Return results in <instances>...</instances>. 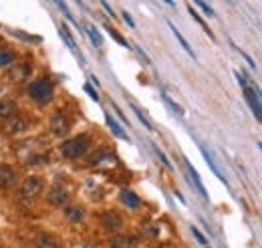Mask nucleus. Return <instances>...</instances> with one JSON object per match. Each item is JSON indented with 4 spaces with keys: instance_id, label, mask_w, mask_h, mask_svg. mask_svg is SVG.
I'll use <instances>...</instances> for the list:
<instances>
[{
    "instance_id": "f3484780",
    "label": "nucleus",
    "mask_w": 262,
    "mask_h": 248,
    "mask_svg": "<svg viewBox=\"0 0 262 248\" xmlns=\"http://www.w3.org/2000/svg\"><path fill=\"white\" fill-rule=\"evenodd\" d=\"M105 121H107L109 129H111V131H113L117 137H121V139L129 141V135H127V131H125V129H123V127H121V125H119V123H117V121H115V119H113L109 113H105Z\"/></svg>"
},
{
    "instance_id": "473e14b6",
    "label": "nucleus",
    "mask_w": 262,
    "mask_h": 248,
    "mask_svg": "<svg viewBox=\"0 0 262 248\" xmlns=\"http://www.w3.org/2000/svg\"><path fill=\"white\" fill-rule=\"evenodd\" d=\"M44 162H46V156H38V154H36V156H30V158H28V164H44Z\"/></svg>"
},
{
    "instance_id": "a878e982",
    "label": "nucleus",
    "mask_w": 262,
    "mask_h": 248,
    "mask_svg": "<svg viewBox=\"0 0 262 248\" xmlns=\"http://www.w3.org/2000/svg\"><path fill=\"white\" fill-rule=\"evenodd\" d=\"M131 109H133V113L137 115V119H139V121L143 123V127H145V129H153V125H151V123H149V119H147V117H145V115L141 113V109H139V107H135V105H133Z\"/></svg>"
},
{
    "instance_id": "4be33fe9",
    "label": "nucleus",
    "mask_w": 262,
    "mask_h": 248,
    "mask_svg": "<svg viewBox=\"0 0 262 248\" xmlns=\"http://www.w3.org/2000/svg\"><path fill=\"white\" fill-rule=\"evenodd\" d=\"M85 28H87V34H89V38L93 40V44H95V46H103V38H101L99 30H97L93 24H87Z\"/></svg>"
},
{
    "instance_id": "1a4fd4ad",
    "label": "nucleus",
    "mask_w": 262,
    "mask_h": 248,
    "mask_svg": "<svg viewBox=\"0 0 262 248\" xmlns=\"http://www.w3.org/2000/svg\"><path fill=\"white\" fill-rule=\"evenodd\" d=\"M16 182V170L8 164H0V188H10Z\"/></svg>"
},
{
    "instance_id": "b1692460",
    "label": "nucleus",
    "mask_w": 262,
    "mask_h": 248,
    "mask_svg": "<svg viewBox=\"0 0 262 248\" xmlns=\"http://www.w3.org/2000/svg\"><path fill=\"white\" fill-rule=\"evenodd\" d=\"M190 14H192V16H194V18L198 20V24H200V26H202V28H204V30L208 32V36H210V38H214V32H212V30H210V28H208V24H206V22L202 20V16H200V14H198V12H196V10L192 8V6H190Z\"/></svg>"
},
{
    "instance_id": "9d476101",
    "label": "nucleus",
    "mask_w": 262,
    "mask_h": 248,
    "mask_svg": "<svg viewBox=\"0 0 262 248\" xmlns=\"http://www.w3.org/2000/svg\"><path fill=\"white\" fill-rule=\"evenodd\" d=\"M34 246L36 248H61V242L57 240V236H52L48 232H40L34 238Z\"/></svg>"
},
{
    "instance_id": "ddd939ff",
    "label": "nucleus",
    "mask_w": 262,
    "mask_h": 248,
    "mask_svg": "<svg viewBox=\"0 0 262 248\" xmlns=\"http://www.w3.org/2000/svg\"><path fill=\"white\" fill-rule=\"evenodd\" d=\"M184 166H186V170H188V174H190V180L194 182V186H196V188H198V192L202 194V198H206V200H208V192H206V188H204V184H202V180H200L198 172L194 170V166H192L188 160H184Z\"/></svg>"
},
{
    "instance_id": "2f4dec72",
    "label": "nucleus",
    "mask_w": 262,
    "mask_h": 248,
    "mask_svg": "<svg viewBox=\"0 0 262 248\" xmlns=\"http://www.w3.org/2000/svg\"><path fill=\"white\" fill-rule=\"evenodd\" d=\"M57 6H59V8H61V10H63V12H65V16H67V18H69V20H71V22H73V24H77V20H75V18H73V14H71V12H69V8H67V6H65V4H63V2H57Z\"/></svg>"
},
{
    "instance_id": "a211bd4d",
    "label": "nucleus",
    "mask_w": 262,
    "mask_h": 248,
    "mask_svg": "<svg viewBox=\"0 0 262 248\" xmlns=\"http://www.w3.org/2000/svg\"><path fill=\"white\" fill-rule=\"evenodd\" d=\"M14 115H16V103L10 101V99H2V101H0V117L8 119Z\"/></svg>"
},
{
    "instance_id": "f03ea898",
    "label": "nucleus",
    "mask_w": 262,
    "mask_h": 248,
    "mask_svg": "<svg viewBox=\"0 0 262 248\" xmlns=\"http://www.w3.org/2000/svg\"><path fill=\"white\" fill-rule=\"evenodd\" d=\"M26 93H28L30 99H34L36 103H48L50 99H52V85H50V81L40 79V81L30 83L28 89H26Z\"/></svg>"
},
{
    "instance_id": "c756f323",
    "label": "nucleus",
    "mask_w": 262,
    "mask_h": 248,
    "mask_svg": "<svg viewBox=\"0 0 262 248\" xmlns=\"http://www.w3.org/2000/svg\"><path fill=\"white\" fill-rule=\"evenodd\" d=\"M196 4H198V6H200V8H202V10H204V12L208 14V16H216V12L212 10V6H210V4H206V2H202V0H198V2H196Z\"/></svg>"
},
{
    "instance_id": "58836bf2",
    "label": "nucleus",
    "mask_w": 262,
    "mask_h": 248,
    "mask_svg": "<svg viewBox=\"0 0 262 248\" xmlns=\"http://www.w3.org/2000/svg\"><path fill=\"white\" fill-rule=\"evenodd\" d=\"M0 248H4V246H2V242H0Z\"/></svg>"
},
{
    "instance_id": "6e6552de",
    "label": "nucleus",
    "mask_w": 262,
    "mask_h": 248,
    "mask_svg": "<svg viewBox=\"0 0 262 248\" xmlns=\"http://www.w3.org/2000/svg\"><path fill=\"white\" fill-rule=\"evenodd\" d=\"M109 246L111 248H137L139 240L137 236H131V234H117L109 240Z\"/></svg>"
},
{
    "instance_id": "0eeeda50",
    "label": "nucleus",
    "mask_w": 262,
    "mask_h": 248,
    "mask_svg": "<svg viewBox=\"0 0 262 248\" xmlns=\"http://www.w3.org/2000/svg\"><path fill=\"white\" fill-rule=\"evenodd\" d=\"M244 99H246V103L250 105V109H252L254 117L262 123V103H260V99H258L256 91H254V89H250V87H244Z\"/></svg>"
},
{
    "instance_id": "412c9836",
    "label": "nucleus",
    "mask_w": 262,
    "mask_h": 248,
    "mask_svg": "<svg viewBox=\"0 0 262 248\" xmlns=\"http://www.w3.org/2000/svg\"><path fill=\"white\" fill-rule=\"evenodd\" d=\"M162 99H164V103H166V105H168V107H170V109H172V111H174L178 117H184V109H182V107H180V105L174 101V99H172L168 93H162Z\"/></svg>"
},
{
    "instance_id": "39448f33",
    "label": "nucleus",
    "mask_w": 262,
    "mask_h": 248,
    "mask_svg": "<svg viewBox=\"0 0 262 248\" xmlns=\"http://www.w3.org/2000/svg\"><path fill=\"white\" fill-rule=\"evenodd\" d=\"M69 129H71V123H69V119H67L63 113H55V115L50 117V131L55 133L57 137L67 135Z\"/></svg>"
},
{
    "instance_id": "4468645a",
    "label": "nucleus",
    "mask_w": 262,
    "mask_h": 248,
    "mask_svg": "<svg viewBox=\"0 0 262 248\" xmlns=\"http://www.w3.org/2000/svg\"><path fill=\"white\" fill-rule=\"evenodd\" d=\"M10 79L12 81H24L28 75H30V65L28 63H18V65H14L12 69H10Z\"/></svg>"
},
{
    "instance_id": "bb28decb",
    "label": "nucleus",
    "mask_w": 262,
    "mask_h": 248,
    "mask_svg": "<svg viewBox=\"0 0 262 248\" xmlns=\"http://www.w3.org/2000/svg\"><path fill=\"white\" fill-rule=\"evenodd\" d=\"M105 28H107V32H109V34H111V36H113V38H115V40H117V42H119L121 46H127V48L131 46V44H129V42H127V40H125V38H123V36H121V34L117 32V30H113L111 26H105Z\"/></svg>"
},
{
    "instance_id": "f704fd0d",
    "label": "nucleus",
    "mask_w": 262,
    "mask_h": 248,
    "mask_svg": "<svg viewBox=\"0 0 262 248\" xmlns=\"http://www.w3.org/2000/svg\"><path fill=\"white\" fill-rule=\"evenodd\" d=\"M103 156H105V152H97V154H93V158H91L89 162H91V164H97V162H101Z\"/></svg>"
},
{
    "instance_id": "aec40b11",
    "label": "nucleus",
    "mask_w": 262,
    "mask_h": 248,
    "mask_svg": "<svg viewBox=\"0 0 262 248\" xmlns=\"http://www.w3.org/2000/svg\"><path fill=\"white\" fill-rule=\"evenodd\" d=\"M61 36H63V40L67 42V46H69V48H71V51H73V53H75V55L79 57V61L83 63V55H81V51H79V48H77V44H75V40L71 38V34L67 32V26H61Z\"/></svg>"
},
{
    "instance_id": "e433bc0d",
    "label": "nucleus",
    "mask_w": 262,
    "mask_h": 248,
    "mask_svg": "<svg viewBox=\"0 0 262 248\" xmlns=\"http://www.w3.org/2000/svg\"><path fill=\"white\" fill-rule=\"evenodd\" d=\"M123 18H125V22H127V24H129V26H131V28H133V26H135V22H133V18H131V16H129V12H123Z\"/></svg>"
},
{
    "instance_id": "7ed1b4c3",
    "label": "nucleus",
    "mask_w": 262,
    "mask_h": 248,
    "mask_svg": "<svg viewBox=\"0 0 262 248\" xmlns=\"http://www.w3.org/2000/svg\"><path fill=\"white\" fill-rule=\"evenodd\" d=\"M42 188H44L42 178L30 176V178H26V180L20 184V188H18V198H20V200H24V202H28V200H32V198H36V196L40 194Z\"/></svg>"
},
{
    "instance_id": "f257e3e1",
    "label": "nucleus",
    "mask_w": 262,
    "mask_h": 248,
    "mask_svg": "<svg viewBox=\"0 0 262 248\" xmlns=\"http://www.w3.org/2000/svg\"><path fill=\"white\" fill-rule=\"evenodd\" d=\"M89 141H91L89 135L81 133V135H77V137H73V139H69V141H65V143L61 145V154H63L67 160H77V158L85 156L87 147H89Z\"/></svg>"
},
{
    "instance_id": "5701e85b",
    "label": "nucleus",
    "mask_w": 262,
    "mask_h": 248,
    "mask_svg": "<svg viewBox=\"0 0 262 248\" xmlns=\"http://www.w3.org/2000/svg\"><path fill=\"white\" fill-rule=\"evenodd\" d=\"M151 150L155 152V156H157V158H160V162H162V164H164L166 168H170V170H174V166H172V162H170V160L166 158V154H164V152H162V150H160V147H157L155 143H151Z\"/></svg>"
},
{
    "instance_id": "c9c22d12",
    "label": "nucleus",
    "mask_w": 262,
    "mask_h": 248,
    "mask_svg": "<svg viewBox=\"0 0 262 248\" xmlns=\"http://www.w3.org/2000/svg\"><path fill=\"white\" fill-rule=\"evenodd\" d=\"M113 109H115V111H117V115H119V117H121V121H123V123H125V125H129V121H127V117H125V115H123V113H121V109H119V107H117V105H113Z\"/></svg>"
},
{
    "instance_id": "9b49d317",
    "label": "nucleus",
    "mask_w": 262,
    "mask_h": 248,
    "mask_svg": "<svg viewBox=\"0 0 262 248\" xmlns=\"http://www.w3.org/2000/svg\"><path fill=\"white\" fill-rule=\"evenodd\" d=\"M26 129V121L20 117V115H14V117H8L4 121V131L6 133H20Z\"/></svg>"
},
{
    "instance_id": "20e7f679",
    "label": "nucleus",
    "mask_w": 262,
    "mask_h": 248,
    "mask_svg": "<svg viewBox=\"0 0 262 248\" xmlns=\"http://www.w3.org/2000/svg\"><path fill=\"white\" fill-rule=\"evenodd\" d=\"M46 200L52 206H63L69 202V190L65 186H52L46 194Z\"/></svg>"
},
{
    "instance_id": "ea45409f",
    "label": "nucleus",
    "mask_w": 262,
    "mask_h": 248,
    "mask_svg": "<svg viewBox=\"0 0 262 248\" xmlns=\"http://www.w3.org/2000/svg\"><path fill=\"white\" fill-rule=\"evenodd\" d=\"M0 93H2V87H0Z\"/></svg>"
},
{
    "instance_id": "cd10ccee",
    "label": "nucleus",
    "mask_w": 262,
    "mask_h": 248,
    "mask_svg": "<svg viewBox=\"0 0 262 248\" xmlns=\"http://www.w3.org/2000/svg\"><path fill=\"white\" fill-rule=\"evenodd\" d=\"M192 234L196 236V240H198V242H200V244H202L204 248L208 246V238H206V236H204V234H202V232H200V230H198L196 226H192Z\"/></svg>"
},
{
    "instance_id": "7c9ffc66",
    "label": "nucleus",
    "mask_w": 262,
    "mask_h": 248,
    "mask_svg": "<svg viewBox=\"0 0 262 248\" xmlns=\"http://www.w3.org/2000/svg\"><path fill=\"white\" fill-rule=\"evenodd\" d=\"M83 89H85V93H89V97L93 99V101H99V95H97V91H95V89H93L89 83H85V85H83Z\"/></svg>"
},
{
    "instance_id": "c85d7f7f",
    "label": "nucleus",
    "mask_w": 262,
    "mask_h": 248,
    "mask_svg": "<svg viewBox=\"0 0 262 248\" xmlns=\"http://www.w3.org/2000/svg\"><path fill=\"white\" fill-rule=\"evenodd\" d=\"M230 44H232V46H234V48H236V51H238V53H240V55H242V57H244V59H246V63H248V65H250V67H252V69H256V63H254V61H252V59H250V55H248V53H244V51H242V48H240V46H238V44H234V42H232V40H230Z\"/></svg>"
},
{
    "instance_id": "72a5a7b5",
    "label": "nucleus",
    "mask_w": 262,
    "mask_h": 248,
    "mask_svg": "<svg viewBox=\"0 0 262 248\" xmlns=\"http://www.w3.org/2000/svg\"><path fill=\"white\" fill-rule=\"evenodd\" d=\"M236 79H238V83L242 85V89L248 87V83H246V75H244V73H236Z\"/></svg>"
},
{
    "instance_id": "4c0bfd02",
    "label": "nucleus",
    "mask_w": 262,
    "mask_h": 248,
    "mask_svg": "<svg viewBox=\"0 0 262 248\" xmlns=\"http://www.w3.org/2000/svg\"><path fill=\"white\" fill-rule=\"evenodd\" d=\"M101 6H103V8H105V10H107V14H111V16H115V12H113V10H111V6H109V4H107V2H101Z\"/></svg>"
},
{
    "instance_id": "dca6fc26",
    "label": "nucleus",
    "mask_w": 262,
    "mask_h": 248,
    "mask_svg": "<svg viewBox=\"0 0 262 248\" xmlns=\"http://www.w3.org/2000/svg\"><path fill=\"white\" fill-rule=\"evenodd\" d=\"M200 152H202V156H204V160H206V164L210 166V170H212V172L216 174V178H218V180H222L224 184H228V182H226V178H224V174H222V172H220V168L216 166V162H214V158H212V156H210V152L206 150V147H204V145H200Z\"/></svg>"
},
{
    "instance_id": "393cba45",
    "label": "nucleus",
    "mask_w": 262,
    "mask_h": 248,
    "mask_svg": "<svg viewBox=\"0 0 262 248\" xmlns=\"http://www.w3.org/2000/svg\"><path fill=\"white\" fill-rule=\"evenodd\" d=\"M14 61V53L10 51H0V67H8Z\"/></svg>"
},
{
    "instance_id": "6ab92c4d",
    "label": "nucleus",
    "mask_w": 262,
    "mask_h": 248,
    "mask_svg": "<svg viewBox=\"0 0 262 248\" xmlns=\"http://www.w3.org/2000/svg\"><path fill=\"white\" fill-rule=\"evenodd\" d=\"M168 24H170V28H172V32H174V36L178 38V42L182 44V48H184V51H186V53H188V55H190V57H192V59L196 61V53H194V48H192V46L188 44V40H186V38L182 36V32H180V30H178V28H176V26H174V24H172L170 20H168Z\"/></svg>"
},
{
    "instance_id": "f8f14e48",
    "label": "nucleus",
    "mask_w": 262,
    "mask_h": 248,
    "mask_svg": "<svg viewBox=\"0 0 262 248\" xmlns=\"http://www.w3.org/2000/svg\"><path fill=\"white\" fill-rule=\"evenodd\" d=\"M119 200L123 202V206L131 208V210L139 208V204H141V200H139V196H137V194H133L131 190H121V194H119Z\"/></svg>"
},
{
    "instance_id": "2eb2a0df",
    "label": "nucleus",
    "mask_w": 262,
    "mask_h": 248,
    "mask_svg": "<svg viewBox=\"0 0 262 248\" xmlns=\"http://www.w3.org/2000/svg\"><path fill=\"white\" fill-rule=\"evenodd\" d=\"M65 218L69 222H81L85 218V210L77 204H69V206H65Z\"/></svg>"
},
{
    "instance_id": "423d86ee",
    "label": "nucleus",
    "mask_w": 262,
    "mask_h": 248,
    "mask_svg": "<svg viewBox=\"0 0 262 248\" xmlns=\"http://www.w3.org/2000/svg\"><path fill=\"white\" fill-rule=\"evenodd\" d=\"M101 224H103V228H107V230H111V232H117V230L123 226V216H121L119 212L109 210V212L101 214Z\"/></svg>"
}]
</instances>
